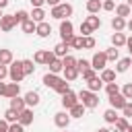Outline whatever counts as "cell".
<instances>
[{"label":"cell","instance_id":"cell-42","mask_svg":"<svg viewBox=\"0 0 132 132\" xmlns=\"http://www.w3.org/2000/svg\"><path fill=\"white\" fill-rule=\"evenodd\" d=\"M76 68H78V72H85L91 68V62L89 60H76Z\"/></svg>","mask_w":132,"mask_h":132},{"label":"cell","instance_id":"cell-1","mask_svg":"<svg viewBox=\"0 0 132 132\" xmlns=\"http://www.w3.org/2000/svg\"><path fill=\"white\" fill-rule=\"evenodd\" d=\"M78 101H80L85 107H89V109H93V107L99 105V97H97V93H93V91H89V89H85V91L78 93Z\"/></svg>","mask_w":132,"mask_h":132},{"label":"cell","instance_id":"cell-40","mask_svg":"<svg viewBox=\"0 0 132 132\" xmlns=\"http://www.w3.org/2000/svg\"><path fill=\"white\" fill-rule=\"evenodd\" d=\"M80 33H82V37H87V35L93 33V27H91L87 21H82V23H80Z\"/></svg>","mask_w":132,"mask_h":132},{"label":"cell","instance_id":"cell-19","mask_svg":"<svg viewBox=\"0 0 132 132\" xmlns=\"http://www.w3.org/2000/svg\"><path fill=\"white\" fill-rule=\"evenodd\" d=\"M89 85V91H93V93H97V91H101V87H103V80H101V76H95V78H91V80H87Z\"/></svg>","mask_w":132,"mask_h":132},{"label":"cell","instance_id":"cell-32","mask_svg":"<svg viewBox=\"0 0 132 132\" xmlns=\"http://www.w3.org/2000/svg\"><path fill=\"white\" fill-rule=\"evenodd\" d=\"M33 60H35L37 64H45V62H47V50H39V52H35Z\"/></svg>","mask_w":132,"mask_h":132},{"label":"cell","instance_id":"cell-14","mask_svg":"<svg viewBox=\"0 0 132 132\" xmlns=\"http://www.w3.org/2000/svg\"><path fill=\"white\" fill-rule=\"evenodd\" d=\"M113 126H116V130H118V132H132V126L128 124V120H126V118H118Z\"/></svg>","mask_w":132,"mask_h":132},{"label":"cell","instance_id":"cell-60","mask_svg":"<svg viewBox=\"0 0 132 132\" xmlns=\"http://www.w3.org/2000/svg\"><path fill=\"white\" fill-rule=\"evenodd\" d=\"M128 4H130V6H132V0H128Z\"/></svg>","mask_w":132,"mask_h":132},{"label":"cell","instance_id":"cell-2","mask_svg":"<svg viewBox=\"0 0 132 132\" xmlns=\"http://www.w3.org/2000/svg\"><path fill=\"white\" fill-rule=\"evenodd\" d=\"M8 76L12 82H21L25 78V70H23V60H12L10 62V68H8Z\"/></svg>","mask_w":132,"mask_h":132},{"label":"cell","instance_id":"cell-50","mask_svg":"<svg viewBox=\"0 0 132 132\" xmlns=\"http://www.w3.org/2000/svg\"><path fill=\"white\" fill-rule=\"evenodd\" d=\"M8 76V68H6V64H0V80H4Z\"/></svg>","mask_w":132,"mask_h":132},{"label":"cell","instance_id":"cell-8","mask_svg":"<svg viewBox=\"0 0 132 132\" xmlns=\"http://www.w3.org/2000/svg\"><path fill=\"white\" fill-rule=\"evenodd\" d=\"M78 103V95L76 93H72V91H68V93H64L62 95V105L66 107V109H70V107H74Z\"/></svg>","mask_w":132,"mask_h":132},{"label":"cell","instance_id":"cell-45","mask_svg":"<svg viewBox=\"0 0 132 132\" xmlns=\"http://www.w3.org/2000/svg\"><path fill=\"white\" fill-rule=\"evenodd\" d=\"M95 43H97V41H95V37H91V35H87V37H85V50H93V47H95Z\"/></svg>","mask_w":132,"mask_h":132},{"label":"cell","instance_id":"cell-20","mask_svg":"<svg viewBox=\"0 0 132 132\" xmlns=\"http://www.w3.org/2000/svg\"><path fill=\"white\" fill-rule=\"evenodd\" d=\"M10 107H12V109H16V111L21 113V111L27 107V103H25V97H23V99H21V97H12V99H10Z\"/></svg>","mask_w":132,"mask_h":132},{"label":"cell","instance_id":"cell-28","mask_svg":"<svg viewBox=\"0 0 132 132\" xmlns=\"http://www.w3.org/2000/svg\"><path fill=\"white\" fill-rule=\"evenodd\" d=\"M103 120H105L107 124H116V120H118V116H116V109H113V107L105 109V113H103Z\"/></svg>","mask_w":132,"mask_h":132},{"label":"cell","instance_id":"cell-44","mask_svg":"<svg viewBox=\"0 0 132 132\" xmlns=\"http://www.w3.org/2000/svg\"><path fill=\"white\" fill-rule=\"evenodd\" d=\"M8 132H25V126H23L21 122H12V124L8 126Z\"/></svg>","mask_w":132,"mask_h":132},{"label":"cell","instance_id":"cell-3","mask_svg":"<svg viewBox=\"0 0 132 132\" xmlns=\"http://www.w3.org/2000/svg\"><path fill=\"white\" fill-rule=\"evenodd\" d=\"M70 14H72V6H70V4H58V6H54L52 12H50V16L60 19V21H64V19L70 16Z\"/></svg>","mask_w":132,"mask_h":132},{"label":"cell","instance_id":"cell-35","mask_svg":"<svg viewBox=\"0 0 132 132\" xmlns=\"http://www.w3.org/2000/svg\"><path fill=\"white\" fill-rule=\"evenodd\" d=\"M85 21H87V23H89V25L93 27V31L101 27V19H99V16H95V14H89V16L85 19Z\"/></svg>","mask_w":132,"mask_h":132},{"label":"cell","instance_id":"cell-9","mask_svg":"<svg viewBox=\"0 0 132 132\" xmlns=\"http://www.w3.org/2000/svg\"><path fill=\"white\" fill-rule=\"evenodd\" d=\"M128 103V99L122 95V93H116V95H109V105L113 107V109H122L124 105Z\"/></svg>","mask_w":132,"mask_h":132},{"label":"cell","instance_id":"cell-24","mask_svg":"<svg viewBox=\"0 0 132 132\" xmlns=\"http://www.w3.org/2000/svg\"><path fill=\"white\" fill-rule=\"evenodd\" d=\"M4 120H6L8 124H12V122H19V111H16V109H12V107H8V109L4 111Z\"/></svg>","mask_w":132,"mask_h":132},{"label":"cell","instance_id":"cell-29","mask_svg":"<svg viewBox=\"0 0 132 132\" xmlns=\"http://www.w3.org/2000/svg\"><path fill=\"white\" fill-rule=\"evenodd\" d=\"M12 62V52L10 50H0V64H10Z\"/></svg>","mask_w":132,"mask_h":132},{"label":"cell","instance_id":"cell-26","mask_svg":"<svg viewBox=\"0 0 132 132\" xmlns=\"http://www.w3.org/2000/svg\"><path fill=\"white\" fill-rule=\"evenodd\" d=\"M21 27H23V31H25V33H35V29H37V23H35L33 19H27V21H25Z\"/></svg>","mask_w":132,"mask_h":132},{"label":"cell","instance_id":"cell-30","mask_svg":"<svg viewBox=\"0 0 132 132\" xmlns=\"http://www.w3.org/2000/svg\"><path fill=\"white\" fill-rule=\"evenodd\" d=\"M130 4H120V6H116V14L118 16H130Z\"/></svg>","mask_w":132,"mask_h":132},{"label":"cell","instance_id":"cell-43","mask_svg":"<svg viewBox=\"0 0 132 132\" xmlns=\"http://www.w3.org/2000/svg\"><path fill=\"white\" fill-rule=\"evenodd\" d=\"M105 91H107V95H116V93H120V87H118V82H107Z\"/></svg>","mask_w":132,"mask_h":132},{"label":"cell","instance_id":"cell-49","mask_svg":"<svg viewBox=\"0 0 132 132\" xmlns=\"http://www.w3.org/2000/svg\"><path fill=\"white\" fill-rule=\"evenodd\" d=\"M113 8H116L113 0H103V10H113Z\"/></svg>","mask_w":132,"mask_h":132},{"label":"cell","instance_id":"cell-51","mask_svg":"<svg viewBox=\"0 0 132 132\" xmlns=\"http://www.w3.org/2000/svg\"><path fill=\"white\" fill-rule=\"evenodd\" d=\"M8 126H10V124H8L6 120H0V132H8Z\"/></svg>","mask_w":132,"mask_h":132},{"label":"cell","instance_id":"cell-21","mask_svg":"<svg viewBox=\"0 0 132 132\" xmlns=\"http://www.w3.org/2000/svg\"><path fill=\"white\" fill-rule=\"evenodd\" d=\"M85 109H87V107L78 101V103H76L74 107H70L68 111H70V118H82V116H85Z\"/></svg>","mask_w":132,"mask_h":132},{"label":"cell","instance_id":"cell-22","mask_svg":"<svg viewBox=\"0 0 132 132\" xmlns=\"http://www.w3.org/2000/svg\"><path fill=\"white\" fill-rule=\"evenodd\" d=\"M25 103L31 107V105H37L39 103V93L37 91H29L27 95H25Z\"/></svg>","mask_w":132,"mask_h":132},{"label":"cell","instance_id":"cell-46","mask_svg":"<svg viewBox=\"0 0 132 132\" xmlns=\"http://www.w3.org/2000/svg\"><path fill=\"white\" fill-rule=\"evenodd\" d=\"M122 95H124L126 99H132V82L124 85V89H122Z\"/></svg>","mask_w":132,"mask_h":132},{"label":"cell","instance_id":"cell-37","mask_svg":"<svg viewBox=\"0 0 132 132\" xmlns=\"http://www.w3.org/2000/svg\"><path fill=\"white\" fill-rule=\"evenodd\" d=\"M105 56H107V62H116V60H118V47L113 45V47L105 50Z\"/></svg>","mask_w":132,"mask_h":132},{"label":"cell","instance_id":"cell-47","mask_svg":"<svg viewBox=\"0 0 132 132\" xmlns=\"http://www.w3.org/2000/svg\"><path fill=\"white\" fill-rule=\"evenodd\" d=\"M95 76H97V74H95V68H89V70L82 72V78H85V80H91V78H95Z\"/></svg>","mask_w":132,"mask_h":132},{"label":"cell","instance_id":"cell-18","mask_svg":"<svg viewBox=\"0 0 132 132\" xmlns=\"http://www.w3.org/2000/svg\"><path fill=\"white\" fill-rule=\"evenodd\" d=\"M130 66H132V58H122V60H118V64H116V72H126Z\"/></svg>","mask_w":132,"mask_h":132},{"label":"cell","instance_id":"cell-53","mask_svg":"<svg viewBox=\"0 0 132 132\" xmlns=\"http://www.w3.org/2000/svg\"><path fill=\"white\" fill-rule=\"evenodd\" d=\"M126 45H128V52H130V58H132V37L126 39Z\"/></svg>","mask_w":132,"mask_h":132},{"label":"cell","instance_id":"cell-13","mask_svg":"<svg viewBox=\"0 0 132 132\" xmlns=\"http://www.w3.org/2000/svg\"><path fill=\"white\" fill-rule=\"evenodd\" d=\"M19 93H21L19 82H8V85H6V93H4V97L12 99V97H19Z\"/></svg>","mask_w":132,"mask_h":132},{"label":"cell","instance_id":"cell-58","mask_svg":"<svg viewBox=\"0 0 132 132\" xmlns=\"http://www.w3.org/2000/svg\"><path fill=\"white\" fill-rule=\"evenodd\" d=\"M97 132H111V130H109V128H99Z\"/></svg>","mask_w":132,"mask_h":132},{"label":"cell","instance_id":"cell-4","mask_svg":"<svg viewBox=\"0 0 132 132\" xmlns=\"http://www.w3.org/2000/svg\"><path fill=\"white\" fill-rule=\"evenodd\" d=\"M74 27H72V23L66 19V21H62L60 23V35H62V41H66L68 45H70V41H72V37H74Z\"/></svg>","mask_w":132,"mask_h":132},{"label":"cell","instance_id":"cell-23","mask_svg":"<svg viewBox=\"0 0 132 132\" xmlns=\"http://www.w3.org/2000/svg\"><path fill=\"white\" fill-rule=\"evenodd\" d=\"M101 80H103V82H113V80H116V70L103 68V70H101Z\"/></svg>","mask_w":132,"mask_h":132},{"label":"cell","instance_id":"cell-57","mask_svg":"<svg viewBox=\"0 0 132 132\" xmlns=\"http://www.w3.org/2000/svg\"><path fill=\"white\" fill-rule=\"evenodd\" d=\"M126 27H128V29H130V31H132V19H130V21H128V23H126Z\"/></svg>","mask_w":132,"mask_h":132},{"label":"cell","instance_id":"cell-7","mask_svg":"<svg viewBox=\"0 0 132 132\" xmlns=\"http://www.w3.org/2000/svg\"><path fill=\"white\" fill-rule=\"evenodd\" d=\"M14 25H16V21H14V14H4V16L0 19V29H2L4 33L12 31V29H14Z\"/></svg>","mask_w":132,"mask_h":132},{"label":"cell","instance_id":"cell-59","mask_svg":"<svg viewBox=\"0 0 132 132\" xmlns=\"http://www.w3.org/2000/svg\"><path fill=\"white\" fill-rule=\"evenodd\" d=\"M2 16H4V14H2V8H0V19H2Z\"/></svg>","mask_w":132,"mask_h":132},{"label":"cell","instance_id":"cell-38","mask_svg":"<svg viewBox=\"0 0 132 132\" xmlns=\"http://www.w3.org/2000/svg\"><path fill=\"white\" fill-rule=\"evenodd\" d=\"M23 70H25V76H27V74H33V70H35L33 60H23Z\"/></svg>","mask_w":132,"mask_h":132},{"label":"cell","instance_id":"cell-54","mask_svg":"<svg viewBox=\"0 0 132 132\" xmlns=\"http://www.w3.org/2000/svg\"><path fill=\"white\" fill-rule=\"evenodd\" d=\"M4 93H6V82L0 80V95H4Z\"/></svg>","mask_w":132,"mask_h":132},{"label":"cell","instance_id":"cell-6","mask_svg":"<svg viewBox=\"0 0 132 132\" xmlns=\"http://www.w3.org/2000/svg\"><path fill=\"white\" fill-rule=\"evenodd\" d=\"M54 124H56L58 128L66 130L68 124H70V113H66V111H58V113L54 116Z\"/></svg>","mask_w":132,"mask_h":132},{"label":"cell","instance_id":"cell-16","mask_svg":"<svg viewBox=\"0 0 132 132\" xmlns=\"http://www.w3.org/2000/svg\"><path fill=\"white\" fill-rule=\"evenodd\" d=\"M103 8V2L101 0H87V10H89V14H95V12H99Z\"/></svg>","mask_w":132,"mask_h":132},{"label":"cell","instance_id":"cell-56","mask_svg":"<svg viewBox=\"0 0 132 132\" xmlns=\"http://www.w3.org/2000/svg\"><path fill=\"white\" fill-rule=\"evenodd\" d=\"M4 6H8V0H0V8H4Z\"/></svg>","mask_w":132,"mask_h":132},{"label":"cell","instance_id":"cell-15","mask_svg":"<svg viewBox=\"0 0 132 132\" xmlns=\"http://www.w3.org/2000/svg\"><path fill=\"white\" fill-rule=\"evenodd\" d=\"M70 50V45L66 43V41H60L56 47H54V54H56V58H64V56H68L66 52Z\"/></svg>","mask_w":132,"mask_h":132},{"label":"cell","instance_id":"cell-17","mask_svg":"<svg viewBox=\"0 0 132 132\" xmlns=\"http://www.w3.org/2000/svg\"><path fill=\"white\" fill-rule=\"evenodd\" d=\"M126 39H128V37H126L124 33H120V31H116V33L111 35V43H113L116 47H122V45H126Z\"/></svg>","mask_w":132,"mask_h":132},{"label":"cell","instance_id":"cell-33","mask_svg":"<svg viewBox=\"0 0 132 132\" xmlns=\"http://www.w3.org/2000/svg\"><path fill=\"white\" fill-rule=\"evenodd\" d=\"M31 19H33L35 23H41V21L45 19V12H43V8H33V12H31Z\"/></svg>","mask_w":132,"mask_h":132},{"label":"cell","instance_id":"cell-10","mask_svg":"<svg viewBox=\"0 0 132 132\" xmlns=\"http://www.w3.org/2000/svg\"><path fill=\"white\" fill-rule=\"evenodd\" d=\"M60 80H62V78H60L58 74H54V72H47V74L43 76V85L50 87V89H56V87L60 85Z\"/></svg>","mask_w":132,"mask_h":132},{"label":"cell","instance_id":"cell-11","mask_svg":"<svg viewBox=\"0 0 132 132\" xmlns=\"http://www.w3.org/2000/svg\"><path fill=\"white\" fill-rule=\"evenodd\" d=\"M35 33H37L39 37H47V35H52V25H50V23H45V21H41V23H37Z\"/></svg>","mask_w":132,"mask_h":132},{"label":"cell","instance_id":"cell-12","mask_svg":"<svg viewBox=\"0 0 132 132\" xmlns=\"http://www.w3.org/2000/svg\"><path fill=\"white\" fill-rule=\"evenodd\" d=\"M19 122H21L23 126H29V124H33V111H31L29 107H25V109L19 113Z\"/></svg>","mask_w":132,"mask_h":132},{"label":"cell","instance_id":"cell-25","mask_svg":"<svg viewBox=\"0 0 132 132\" xmlns=\"http://www.w3.org/2000/svg\"><path fill=\"white\" fill-rule=\"evenodd\" d=\"M111 27H113V31H122V29L126 27L124 16H113V19H111Z\"/></svg>","mask_w":132,"mask_h":132},{"label":"cell","instance_id":"cell-52","mask_svg":"<svg viewBox=\"0 0 132 132\" xmlns=\"http://www.w3.org/2000/svg\"><path fill=\"white\" fill-rule=\"evenodd\" d=\"M31 4H33V8H41L43 4H45V0H29Z\"/></svg>","mask_w":132,"mask_h":132},{"label":"cell","instance_id":"cell-31","mask_svg":"<svg viewBox=\"0 0 132 132\" xmlns=\"http://www.w3.org/2000/svg\"><path fill=\"white\" fill-rule=\"evenodd\" d=\"M70 47H74V50H85V37L80 35V37H72V41H70Z\"/></svg>","mask_w":132,"mask_h":132},{"label":"cell","instance_id":"cell-36","mask_svg":"<svg viewBox=\"0 0 132 132\" xmlns=\"http://www.w3.org/2000/svg\"><path fill=\"white\" fill-rule=\"evenodd\" d=\"M64 74H66V80H74V78L78 76V68H76V66L64 68Z\"/></svg>","mask_w":132,"mask_h":132},{"label":"cell","instance_id":"cell-5","mask_svg":"<svg viewBox=\"0 0 132 132\" xmlns=\"http://www.w3.org/2000/svg\"><path fill=\"white\" fill-rule=\"evenodd\" d=\"M105 64H107V56H105V52H97V54L93 56V60H91V68H95V70H103Z\"/></svg>","mask_w":132,"mask_h":132},{"label":"cell","instance_id":"cell-27","mask_svg":"<svg viewBox=\"0 0 132 132\" xmlns=\"http://www.w3.org/2000/svg\"><path fill=\"white\" fill-rule=\"evenodd\" d=\"M64 70V64H62V58H56L52 64H50V72H54V74H58V72H62Z\"/></svg>","mask_w":132,"mask_h":132},{"label":"cell","instance_id":"cell-55","mask_svg":"<svg viewBox=\"0 0 132 132\" xmlns=\"http://www.w3.org/2000/svg\"><path fill=\"white\" fill-rule=\"evenodd\" d=\"M45 2H47L50 6H58V4H60V0H45Z\"/></svg>","mask_w":132,"mask_h":132},{"label":"cell","instance_id":"cell-41","mask_svg":"<svg viewBox=\"0 0 132 132\" xmlns=\"http://www.w3.org/2000/svg\"><path fill=\"white\" fill-rule=\"evenodd\" d=\"M62 64H64V68L76 66V58H74V56H64V58H62Z\"/></svg>","mask_w":132,"mask_h":132},{"label":"cell","instance_id":"cell-34","mask_svg":"<svg viewBox=\"0 0 132 132\" xmlns=\"http://www.w3.org/2000/svg\"><path fill=\"white\" fill-rule=\"evenodd\" d=\"M27 19H31V14H29L27 10H16V14H14V21H16V25H19V23L23 25Z\"/></svg>","mask_w":132,"mask_h":132},{"label":"cell","instance_id":"cell-39","mask_svg":"<svg viewBox=\"0 0 132 132\" xmlns=\"http://www.w3.org/2000/svg\"><path fill=\"white\" fill-rule=\"evenodd\" d=\"M54 91H56V93H60V95H64V93H68V91H70V85H68L66 80H60V85H58Z\"/></svg>","mask_w":132,"mask_h":132},{"label":"cell","instance_id":"cell-48","mask_svg":"<svg viewBox=\"0 0 132 132\" xmlns=\"http://www.w3.org/2000/svg\"><path fill=\"white\" fill-rule=\"evenodd\" d=\"M122 111H124V116H126V118H132V103L128 101V103L122 107Z\"/></svg>","mask_w":132,"mask_h":132}]
</instances>
